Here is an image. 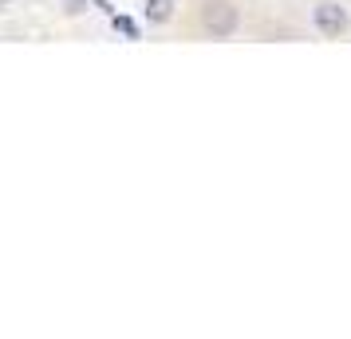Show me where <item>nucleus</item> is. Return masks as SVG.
Listing matches in <instances>:
<instances>
[{
    "label": "nucleus",
    "mask_w": 351,
    "mask_h": 339,
    "mask_svg": "<svg viewBox=\"0 0 351 339\" xmlns=\"http://www.w3.org/2000/svg\"><path fill=\"white\" fill-rule=\"evenodd\" d=\"M111 28H114L119 36H127V40H143V28H138V20L123 16V12H114V16H111Z\"/></svg>",
    "instance_id": "nucleus-4"
},
{
    "label": "nucleus",
    "mask_w": 351,
    "mask_h": 339,
    "mask_svg": "<svg viewBox=\"0 0 351 339\" xmlns=\"http://www.w3.org/2000/svg\"><path fill=\"white\" fill-rule=\"evenodd\" d=\"M143 16L150 20V24H170V20H174V0H146Z\"/></svg>",
    "instance_id": "nucleus-3"
},
{
    "label": "nucleus",
    "mask_w": 351,
    "mask_h": 339,
    "mask_svg": "<svg viewBox=\"0 0 351 339\" xmlns=\"http://www.w3.org/2000/svg\"><path fill=\"white\" fill-rule=\"evenodd\" d=\"M4 8H8V0H0V12H4Z\"/></svg>",
    "instance_id": "nucleus-6"
},
{
    "label": "nucleus",
    "mask_w": 351,
    "mask_h": 339,
    "mask_svg": "<svg viewBox=\"0 0 351 339\" xmlns=\"http://www.w3.org/2000/svg\"><path fill=\"white\" fill-rule=\"evenodd\" d=\"M87 4H91V0H67V12H71V16H80Z\"/></svg>",
    "instance_id": "nucleus-5"
},
{
    "label": "nucleus",
    "mask_w": 351,
    "mask_h": 339,
    "mask_svg": "<svg viewBox=\"0 0 351 339\" xmlns=\"http://www.w3.org/2000/svg\"><path fill=\"white\" fill-rule=\"evenodd\" d=\"M237 24H241V12L229 0H209L206 8H202V28L213 40H229V36L237 32Z\"/></svg>",
    "instance_id": "nucleus-1"
},
{
    "label": "nucleus",
    "mask_w": 351,
    "mask_h": 339,
    "mask_svg": "<svg viewBox=\"0 0 351 339\" xmlns=\"http://www.w3.org/2000/svg\"><path fill=\"white\" fill-rule=\"evenodd\" d=\"M312 28H316L319 36H328V40H335V36H348V28H351L348 8H343V4H335V0L316 4V8H312Z\"/></svg>",
    "instance_id": "nucleus-2"
}]
</instances>
